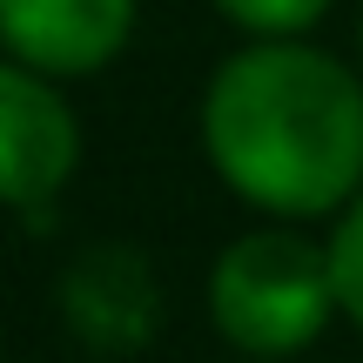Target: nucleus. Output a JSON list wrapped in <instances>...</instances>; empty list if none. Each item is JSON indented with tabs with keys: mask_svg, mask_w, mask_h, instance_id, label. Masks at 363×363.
Returning <instances> with one entry per match:
<instances>
[{
	"mask_svg": "<svg viewBox=\"0 0 363 363\" xmlns=\"http://www.w3.org/2000/svg\"><path fill=\"white\" fill-rule=\"evenodd\" d=\"M208 310L235 350L256 357H289L316 343L330 310H343L337 276H330V242L316 249L296 229H256L229 242L208 276Z\"/></svg>",
	"mask_w": 363,
	"mask_h": 363,
	"instance_id": "2",
	"label": "nucleus"
},
{
	"mask_svg": "<svg viewBox=\"0 0 363 363\" xmlns=\"http://www.w3.org/2000/svg\"><path fill=\"white\" fill-rule=\"evenodd\" d=\"M81 162V128L40 67L0 61V208H40L67 189Z\"/></svg>",
	"mask_w": 363,
	"mask_h": 363,
	"instance_id": "3",
	"label": "nucleus"
},
{
	"mask_svg": "<svg viewBox=\"0 0 363 363\" xmlns=\"http://www.w3.org/2000/svg\"><path fill=\"white\" fill-rule=\"evenodd\" d=\"M357 40H363V27H357Z\"/></svg>",
	"mask_w": 363,
	"mask_h": 363,
	"instance_id": "8",
	"label": "nucleus"
},
{
	"mask_svg": "<svg viewBox=\"0 0 363 363\" xmlns=\"http://www.w3.org/2000/svg\"><path fill=\"white\" fill-rule=\"evenodd\" d=\"M222 21L249 27V34L262 40H283V34H303V27H316L330 13V0H216Z\"/></svg>",
	"mask_w": 363,
	"mask_h": 363,
	"instance_id": "6",
	"label": "nucleus"
},
{
	"mask_svg": "<svg viewBox=\"0 0 363 363\" xmlns=\"http://www.w3.org/2000/svg\"><path fill=\"white\" fill-rule=\"evenodd\" d=\"M216 175L269 216H330L363 182V88L296 34L242 48L202 94Z\"/></svg>",
	"mask_w": 363,
	"mask_h": 363,
	"instance_id": "1",
	"label": "nucleus"
},
{
	"mask_svg": "<svg viewBox=\"0 0 363 363\" xmlns=\"http://www.w3.org/2000/svg\"><path fill=\"white\" fill-rule=\"evenodd\" d=\"M330 276H337V303L363 330V195L350 202V216L337 222V235H330Z\"/></svg>",
	"mask_w": 363,
	"mask_h": 363,
	"instance_id": "7",
	"label": "nucleus"
},
{
	"mask_svg": "<svg viewBox=\"0 0 363 363\" xmlns=\"http://www.w3.org/2000/svg\"><path fill=\"white\" fill-rule=\"evenodd\" d=\"M135 34V0H0V48L40 74H94Z\"/></svg>",
	"mask_w": 363,
	"mask_h": 363,
	"instance_id": "4",
	"label": "nucleus"
},
{
	"mask_svg": "<svg viewBox=\"0 0 363 363\" xmlns=\"http://www.w3.org/2000/svg\"><path fill=\"white\" fill-rule=\"evenodd\" d=\"M67 310H74V323L94 343H121L128 350V343H148V330H155V283H148V269L135 256L101 249V256L74 262Z\"/></svg>",
	"mask_w": 363,
	"mask_h": 363,
	"instance_id": "5",
	"label": "nucleus"
}]
</instances>
